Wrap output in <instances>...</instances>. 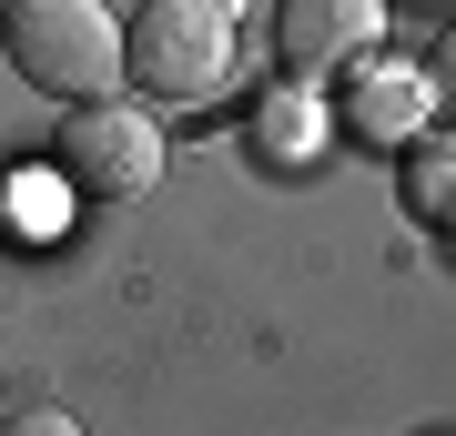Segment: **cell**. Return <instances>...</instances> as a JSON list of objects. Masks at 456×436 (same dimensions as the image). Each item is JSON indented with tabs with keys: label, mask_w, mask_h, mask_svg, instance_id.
<instances>
[{
	"label": "cell",
	"mask_w": 456,
	"mask_h": 436,
	"mask_svg": "<svg viewBox=\"0 0 456 436\" xmlns=\"http://www.w3.org/2000/svg\"><path fill=\"white\" fill-rule=\"evenodd\" d=\"M61 173H71V193H92V203L152 193V183H163V122H152V102H122V92L71 102L61 112Z\"/></svg>",
	"instance_id": "3957f363"
},
{
	"label": "cell",
	"mask_w": 456,
	"mask_h": 436,
	"mask_svg": "<svg viewBox=\"0 0 456 436\" xmlns=\"http://www.w3.org/2000/svg\"><path fill=\"white\" fill-rule=\"evenodd\" d=\"M395 193H406L416 224H456V122H426L406 162H395Z\"/></svg>",
	"instance_id": "52a82bcc"
},
{
	"label": "cell",
	"mask_w": 456,
	"mask_h": 436,
	"mask_svg": "<svg viewBox=\"0 0 456 436\" xmlns=\"http://www.w3.org/2000/svg\"><path fill=\"white\" fill-rule=\"evenodd\" d=\"M375 41H386V0H274V62H284V81H314V92H325V81L355 71Z\"/></svg>",
	"instance_id": "277c9868"
},
{
	"label": "cell",
	"mask_w": 456,
	"mask_h": 436,
	"mask_svg": "<svg viewBox=\"0 0 456 436\" xmlns=\"http://www.w3.org/2000/svg\"><path fill=\"white\" fill-rule=\"evenodd\" d=\"M0 51L41 102H102L122 81V21L102 0H0Z\"/></svg>",
	"instance_id": "6da1fadb"
},
{
	"label": "cell",
	"mask_w": 456,
	"mask_h": 436,
	"mask_svg": "<svg viewBox=\"0 0 456 436\" xmlns=\"http://www.w3.org/2000/svg\"><path fill=\"white\" fill-rule=\"evenodd\" d=\"M122 81L163 112H193L233 81V11L224 0H142L122 21Z\"/></svg>",
	"instance_id": "7a4b0ae2"
},
{
	"label": "cell",
	"mask_w": 456,
	"mask_h": 436,
	"mask_svg": "<svg viewBox=\"0 0 456 436\" xmlns=\"http://www.w3.org/2000/svg\"><path fill=\"white\" fill-rule=\"evenodd\" d=\"M426 81H436V112H456V21L436 31V51H426Z\"/></svg>",
	"instance_id": "9c48e42d"
},
{
	"label": "cell",
	"mask_w": 456,
	"mask_h": 436,
	"mask_svg": "<svg viewBox=\"0 0 456 436\" xmlns=\"http://www.w3.org/2000/svg\"><path fill=\"white\" fill-rule=\"evenodd\" d=\"M244 143L264 162H284V173H305L314 152H325V92L314 81H274V92L244 102Z\"/></svg>",
	"instance_id": "8992f818"
},
{
	"label": "cell",
	"mask_w": 456,
	"mask_h": 436,
	"mask_svg": "<svg viewBox=\"0 0 456 436\" xmlns=\"http://www.w3.org/2000/svg\"><path fill=\"white\" fill-rule=\"evenodd\" d=\"M426 112H436V81H426V62H355V102H345V132H365V143H386V152H406Z\"/></svg>",
	"instance_id": "5b68a950"
},
{
	"label": "cell",
	"mask_w": 456,
	"mask_h": 436,
	"mask_svg": "<svg viewBox=\"0 0 456 436\" xmlns=\"http://www.w3.org/2000/svg\"><path fill=\"white\" fill-rule=\"evenodd\" d=\"M0 436H82V416H61V406H20V416H0Z\"/></svg>",
	"instance_id": "ba28073f"
}]
</instances>
